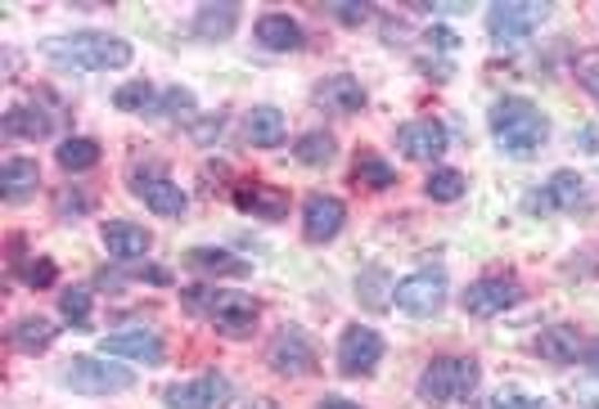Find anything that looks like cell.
Returning <instances> with one entry per match:
<instances>
[{
  "instance_id": "22",
  "label": "cell",
  "mask_w": 599,
  "mask_h": 409,
  "mask_svg": "<svg viewBox=\"0 0 599 409\" xmlns=\"http://www.w3.org/2000/svg\"><path fill=\"white\" fill-rule=\"evenodd\" d=\"M185 265L198 270V275H230V280H244L252 270L244 256H235L226 248H194V252H185Z\"/></svg>"
},
{
  "instance_id": "9",
  "label": "cell",
  "mask_w": 599,
  "mask_h": 409,
  "mask_svg": "<svg viewBox=\"0 0 599 409\" xmlns=\"http://www.w3.org/2000/svg\"><path fill=\"white\" fill-rule=\"evenodd\" d=\"M523 302V284L509 280V275H487L478 284L464 289V311L478 315V319H492V315H505Z\"/></svg>"
},
{
  "instance_id": "32",
  "label": "cell",
  "mask_w": 599,
  "mask_h": 409,
  "mask_svg": "<svg viewBox=\"0 0 599 409\" xmlns=\"http://www.w3.org/2000/svg\"><path fill=\"white\" fill-rule=\"evenodd\" d=\"M424 193H428L433 202H455V198H464V176L451 171V167H437V171L424 180Z\"/></svg>"
},
{
  "instance_id": "40",
  "label": "cell",
  "mask_w": 599,
  "mask_h": 409,
  "mask_svg": "<svg viewBox=\"0 0 599 409\" xmlns=\"http://www.w3.org/2000/svg\"><path fill=\"white\" fill-rule=\"evenodd\" d=\"M577 145H581L586 154H599V130H595V126H586V130H577Z\"/></svg>"
},
{
  "instance_id": "17",
  "label": "cell",
  "mask_w": 599,
  "mask_h": 409,
  "mask_svg": "<svg viewBox=\"0 0 599 409\" xmlns=\"http://www.w3.org/2000/svg\"><path fill=\"white\" fill-rule=\"evenodd\" d=\"M316 104H320L324 113L352 117V113H361V108H365V91H361V82H357V77L334 73V77H324V82L316 86Z\"/></svg>"
},
{
  "instance_id": "8",
  "label": "cell",
  "mask_w": 599,
  "mask_h": 409,
  "mask_svg": "<svg viewBox=\"0 0 599 409\" xmlns=\"http://www.w3.org/2000/svg\"><path fill=\"white\" fill-rule=\"evenodd\" d=\"M392 302L402 306L406 315L428 319V315H437L446 306V275H442V270H420V275H406L402 284L392 289Z\"/></svg>"
},
{
  "instance_id": "11",
  "label": "cell",
  "mask_w": 599,
  "mask_h": 409,
  "mask_svg": "<svg viewBox=\"0 0 599 409\" xmlns=\"http://www.w3.org/2000/svg\"><path fill=\"white\" fill-rule=\"evenodd\" d=\"M379 360H383V337H379L374 328H361V324L343 328V337H339V369H343L348 378L374 374Z\"/></svg>"
},
{
  "instance_id": "23",
  "label": "cell",
  "mask_w": 599,
  "mask_h": 409,
  "mask_svg": "<svg viewBox=\"0 0 599 409\" xmlns=\"http://www.w3.org/2000/svg\"><path fill=\"white\" fill-rule=\"evenodd\" d=\"M537 356L550 360V365H577V356H581V337H577V328H572V324L546 328V333L537 337Z\"/></svg>"
},
{
  "instance_id": "5",
  "label": "cell",
  "mask_w": 599,
  "mask_h": 409,
  "mask_svg": "<svg viewBox=\"0 0 599 409\" xmlns=\"http://www.w3.org/2000/svg\"><path fill=\"white\" fill-rule=\"evenodd\" d=\"M63 382L82 396H113V391H126L131 382H136V374H131L126 365H104L95 356H78V360H69V369H63Z\"/></svg>"
},
{
  "instance_id": "34",
  "label": "cell",
  "mask_w": 599,
  "mask_h": 409,
  "mask_svg": "<svg viewBox=\"0 0 599 409\" xmlns=\"http://www.w3.org/2000/svg\"><path fill=\"white\" fill-rule=\"evenodd\" d=\"M572 77L581 82V91H586L590 99H599V50H581V54L572 59Z\"/></svg>"
},
{
  "instance_id": "36",
  "label": "cell",
  "mask_w": 599,
  "mask_h": 409,
  "mask_svg": "<svg viewBox=\"0 0 599 409\" xmlns=\"http://www.w3.org/2000/svg\"><path fill=\"white\" fill-rule=\"evenodd\" d=\"M19 275H23V284H32V289H50V284H54V275H59V270H54V261L37 256V261H28V265L19 270Z\"/></svg>"
},
{
  "instance_id": "43",
  "label": "cell",
  "mask_w": 599,
  "mask_h": 409,
  "mask_svg": "<svg viewBox=\"0 0 599 409\" xmlns=\"http://www.w3.org/2000/svg\"><path fill=\"white\" fill-rule=\"evenodd\" d=\"M248 409H271V405H248Z\"/></svg>"
},
{
  "instance_id": "41",
  "label": "cell",
  "mask_w": 599,
  "mask_h": 409,
  "mask_svg": "<svg viewBox=\"0 0 599 409\" xmlns=\"http://www.w3.org/2000/svg\"><path fill=\"white\" fill-rule=\"evenodd\" d=\"M316 409H361V405H352V400H343V396H324Z\"/></svg>"
},
{
  "instance_id": "1",
  "label": "cell",
  "mask_w": 599,
  "mask_h": 409,
  "mask_svg": "<svg viewBox=\"0 0 599 409\" xmlns=\"http://www.w3.org/2000/svg\"><path fill=\"white\" fill-rule=\"evenodd\" d=\"M487 122H492L496 145H500L509 158H531V154H537V149L550 140V122H546V113L531 104V99H523V95L496 99L492 113H487Z\"/></svg>"
},
{
  "instance_id": "39",
  "label": "cell",
  "mask_w": 599,
  "mask_h": 409,
  "mask_svg": "<svg viewBox=\"0 0 599 409\" xmlns=\"http://www.w3.org/2000/svg\"><path fill=\"white\" fill-rule=\"evenodd\" d=\"M334 19H339V23H365V19H370V10H365V6H357V0H339V6H334Z\"/></svg>"
},
{
  "instance_id": "4",
  "label": "cell",
  "mask_w": 599,
  "mask_h": 409,
  "mask_svg": "<svg viewBox=\"0 0 599 409\" xmlns=\"http://www.w3.org/2000/svg\"><path fill=\"white\" fill-rule=\"evenodd\" d=\"M478 360H469V356H442V360H433L424 374H420V396L428 400V405H455V400H464L474 387H478Z\"/></svg>"
},
{
  "instance_id": "2",
  "label": "cell",
  "mask_w": 599,
  "mask_h": 409,
  "mask_svg": "<svg viewBox=\"0 0 599 409\" xmlns=\"http://www.w3.org/2000/svg\"><path fill=\"white\" fill-rule=\"evenodd\" d=\"M45 54L59 67H73V73H109V67H126L131 63V45L122 36H109V32L54 36V41H45Z\"/></svg>"
},
{
  "instance_id": "10",
  "label": "cell",
  "mask_w": 599,
  "mask_h": 409,
  "mask_svg": "<svg viewBox=\"0 0 599 409\" xmlns=\"http://www.w3.org/2000/svg\"><path fill=\"white\" fill-rule=\"evenodd\" d=\"M131 193L136 198H145V208L149 212H158V217H185V208H189V198H185V189L167 176V171H136L131 176Z\"/></svg>"
},
{
  "instance_id": "38",
  "label": "cell",
  "mask_w": 599,
  "mask_h": 409,
  "mask_svg": "<svg viewBox=\"0 0 599 409\" xmlns=\"http://www.w3.org/2000/svg\"><path fill=\"white\" fill-rule=\"evenodd\" d=\"M496 409H546V405L531 400V396H523V391H500V396H496Z\"/></svg>"
},
{
  "instance_id": "15",
  "label": "cell",
  "mask_w": 599,
  "mask_h": 409,
  "mask_svg": "<svg viewBox=\"0 0 599 409\" xmlns=\"http://www.w3.org/2000/svg\"><path fill=\"white\" fill-rule=\"evenodd\" d=\"M100 352L109 360H141V365H163V337L154 328H131V333H109Z\"/></svg>"
},
{
  "instance_id": "24",
  "label": "cell",
  "mask_w": 599,
  "mask_h": 409,
  "mask_svg": "<svg viewBox=\"0 0 599 409\" xmlns=\"http://www.w3.org/2000/svg\"><path fill=\"white\" fill-rule=\"evenodd\" d=\"M50 130H54V113H45V108L14 104L6 113V135H14V140H45Z\"/></svg>"
},
{
  "instance_id": "19",
  "label": "cell",
  "mask_w": 599,
  "mask_h": 409,
  "mask_svg": "<svg viewBox=\"0 0 599 409\" xmlns=\"http://www.w3.org/2000/svg\"><path fill=\"white\" fill-rule=\"evenodd\" d=\"M235 202H239V212H252L261 221H280L289 212V193L276 185H239Z\"/></svg>"
},
{
  "instance_id": "16",
  "label": "cell",
  "mask_w": 599,
  "mask_h": 409,
  "mask_svg": "<svg viewBox=\"0 0 599 409\" xmlns=\"http://www.w3.org/2000/svg\"><path fill=\"white\" fill-rule=\"evenodd\" d=\"M343 221H348V208H343L334 193H311V198H307V208H302V234H307L311 243L339 239Z\"/></svg>"
},
{
  "instance_id": "33",
  "label": "cell",
  "mask_w": 599,
  "mask_h": 409,
  "mask_svg": "<svg viewBox=\"0 0 599 409\" xmlns=\"http://www.w3.org/2000/svg\"><path fill=\"white\" fill-rule=\"evenodd\" d=\"M59 311H63V319L69 324H86L91 319V289H63L59 293Z\"/></svg>"
},
{
  "instance_id": "3",
  "label": "cell",
  "mask_w": 599,
  "mask_h": 409,
  "mask_svg": "<svg viewBox=\"0 0 599 409\" xmlns=\"http://www.w3.org/2000/svg\"><path fill=\"white\" fill-rule=\"evenodd\" d=\"M185 306L194 315H208L217 333L226 337H248L257 324V302L248 293H221V289H185Z\"/></svg>"
},
{
  "instance_id": "25",
  "label": "cell",
  "mask_w": 599,
  "mask_h": 409,
  "mask_svg": "<svg viewBox=\"0 0 599 409\" xmlns=\"http://www.w3.org/2000/svg\"><path fill=\"white\" fill-rule=\"evenodd\" d=\"M244 130H248V140H252L257 149H276V145L285 140V113L271 108V104H261V108L248 113Z\"/></svg>"
},
{
  "instance_id": "26",
  "label": "cell",
  "mask_w": 599,
  "mask_h": 409,
  "mask_svg": "<svg viewBox=\"0 0 599 409\" xmlns=\"http://www.w3.org/2000/svg\"><path fill=\"white\" fill-rule=\"evenodd\" d=\"M239 28V6H204L194 14V36L204 41H226Z\"/></svg>"
},
{
  "instance_id": "27",
  "label": "cell",
  "mask_w": 599,
  "mask_h": 409,
  "mask_svg": "<svg viewBox=\"0 0 599 409\" xmlns=\"http://www.w3.org/2000/svg\"><path fill=\"white\" fill-rule=\"evenodd\" d=\"M54 324L45 319V315H28V319H19L14 328H10V343L19 347V352H28V356H37V352H45L50 343H54Z\"/></svg>"
},
{
  "instance_id": "7",
  "label": "cell",
  "mask_w": 599,
  "mask_h": 409,
  "mask_svg": "<svg viewBox=\"0 0 599 409\" xmlns=\"http://www.w3.org/2000/svg\"><path fill=\"white\" fill-rule=\"evenodd\" d=\"M595 198L577 171H555L541 193H527V212H590Z\"/></svg>"
},
{
  "instance_id": "42",
  "label": "cell",
  "mask_w": 599,
  "mask_h": 409,
  "mask_svg": "<svg viewBox=\"0 0 599 409\" xmlns=\"http://www.w3.org/2000/svg\"><path fill=\"white\" fill-rule=\"evenodd\" d=\"M581 360H586V365H590V369L599 374V337H595V343H590V347L581 352Z\"/></svg>"
},
{
  "instance_id": "20",
  "label": "cell",
  "mask_w": 599,
  "mask_h": 409,
  "mask_svg": "<svg viewBox=\"0 0 599 409\" xmlns=\"http://www.w3.org/2000/svg\"><path fill=\"white\" fill-rule=\"evenodd\" d=\"M257 41L276 54H293L302 50V23L289 19V14H261L257 19Z\"/></svg>"
},
{
  "instance_id": "37",
  "label": "cell",
  "mask_w": 599,
  "mask_h": 409,
  "mask_svg": "<svg viewBox=\"0 0 599 409\" xmlns=\"http://www.w3.org/2000/svg\"><path fill=\"white\" fill-rule=\"evenodd\" d=\"M189 108H194V95L176 86V91H167V95H163V108H158V113H172V117H185Z\"/></svg>"
},
{
  "instance_id": "6",
  "label": "cell",
  "mask_w": 599,
  "mask_h": 409,
  "mask_svg": "<svg viewBox=\"0 0 599 409\" xmlns=\"http://www.w3.org/2000/svg\"><path fill=\"white\" fill-rule=\"evenodd\" d=\"M550 19V6H537V0H514V6H492L487 10V32L500 45H518L537 32Z\"/></svg>"
},
{
  "instance_id": "35",
  "label": "cell",
  "mask_w": 599,
  "mask_h": 409,
  "mask_svg": "<svg viewBox=\"0 0 599 409\" xmlns=\"http://www.w3.org/2000/svg\"><path fill=\"white\" fill-rule=\"evenodd\" d=\"M392 289H396V284H392ZM392 289H388V280H383V270H370V275H361V284H357V293H365V306H374V311L388 306L383 293H392Z\"/></svg>"
},
{
  "instance_id": "29",
  "label": "cell",
  "mask_w": 599,
  "mask_h": 409,
  "mask_svg": "<svg viewBox=\"0 0 599 409\" xmlns=\"http://www.w3.org/2000/svg\"><path fill=\"white\" fill-rule=\"evenodd\" d=\"M113 104H117L122 113H158V108H163V95H158L149 82H126V86H117Z\"/></svg>"
},
{
  "instance_id": "18",
  "label": "cell",
  "mask_w": 599,
  "mask_h": 409,
  "mask_svg": "<svg viewBox=\"0 0 599 409\" xmlns=\"http://www.w3.org/2000/svg\"><path fill=\"white\" fill-rule=\"evenodd\" d=\"M104 248L117 261H141V256H149L154 234L145 226H136V221H109L104 226Z\"/></svg>"
},
{
  "instance_id": "13",
  "label": "cell",
  "mask_w": 599,
  "mask_h": 409,
  "mask_svg": "<svg viewBox=\"0 0 599 409\" xmlns=\"http://www.w3.org/2000/svg\"><path fill=\"white\" fill-rule=\"evenodd\" d=\"M230 382L221 374H204V378H194V382H176L163 391V400L172 409H226L230 405Z\"/></svg>"
},
{
  "instance_id": "14",
  "label": "cell",
  "mask_w": 599,
  "mask_h": 409,
  "mask_svg": "<svg viewBox=\"0 0 599 409\" xmlns=\"http://www.w3.org/2000/svg\"><path fill=\"white\" fill-rule=\"evenodd\" d=\"M266 360H271V369L285 374V378H302V374L316 369V347L307 343L302 328H285V333H276V343H271V352H266Z\"/></svg>"
},
{
  "instance_id": "12",
  "label": "cell",
  "mask_w": 599,
  "mask_h": 409,
  "mask_svg": "<svg viewBox=\"0 0 599 409\" xmlns=\"http://www.w3.org/2000/svg\"><path fill=\"white\" fill-rule=\"evenodd\" d=\"M396 149H402L411 162H433L446 154V126L437 117H415L396 126Z\"/></svg>"
},
{
  "instance_id": "21",
  "label": "cell",
  "mask_w": 599,
  "mask_h": 409,
  "mask_svg": "<svg viewBox=\"0 0 599 409\" xmlns=\"http://www.w3.org/2000/svg\"><path fill=\"white\" fill-rule=\"evenodd\" d=\"M41 185V167L32 158H10L6 167H0V198L6 202H28Z\"/></svg>"
},
{
  "instance_id": "31",
  "label": "cell",
  "mask_w": 599,
  "mask_h": 409,
  "mask_svg": "<svg viewBox=\"0 0 599 409\" xmlns=\"http://www.w3.org/2000/svg\"><path fill=\"white\" fill-rule=\"evenodd\" d=\"M352 180H357V185H365V189H388V185H396V171H392L379 154H370V149H365V154L357 158V167H352Z\"/></svg>"
},
{
  "instance_id": "30",
  "label": "cell",
  "mask_w": 599,
  "mask_h": 409,
  "mask_svg": "<svg viewBox=\"0 0 599 409\" xmlns=\"http://www.w3.org/2000/svg\"><path fill=\"white\" fill-rule=\"evenodd\" d=\"M293 158L302 167H324V162H334V135L329 130H307L302 140L293 145Z\"/></svg>"
},
{
  "instance_id": "28",
  "label": "cell",
  "mask_w": 599,
  "mask_h": 409,
  "mask_svg": "<svg viewBox=\"0 0 599 409\" xmlns=\"http://www.w3.org/2000/svg\"><path fill=\"white\" fill-rule=\"evenodd\" d=\"M59 167L63 171H91L95 162H100V145L95 140H86V135H69V140L59 145Z\"/></svg>"
}]
</instances>
